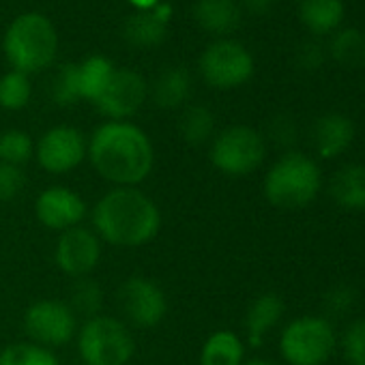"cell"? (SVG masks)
<instances>
[{"mask_svg": "<svg viewBox=\"0 0 365 365\" xmlns=\"http://www.w3.org/2000/svg\"><path fill=\"white\" fill-rule=\"evenodd\" d=\"M86 159L112 187H140L153 174L155 146L135 123L106 120L91 133Z\"/></svg>", "mask_w": 365, "mask_h": 365, "instance_id": "cell-1", "label": "cell"}, {"mask_svg": "<svg viewBox=\"0 0 365 365\" xmlns=\"http://www.w3.org/2000/svg\"><path fill=\"white\" fill-rule=\"evenodd\" d=\"M161 209L140 187H110L91 209V226L103 245L138 250L161 232Z\"/></svg>", "mask_w": 365, "mask_h": 365, "instance_id": "cell-2", "label": "cell"}, {"mask_svg": "<svg viewBox=\"0 0 365 365\" xmlns=\"http://www.w3.org/2000/svg\"><path fill=\"white\" fill-rule=\"evenodd\" d=\"M322 190V172L309 155L286 150L262 178L264 200L279 211H299L312 205Z\"/></svg>", "mask_w": 365, "mask_h": 365, "instance_id": "cell-3", "label": "cell"}, {"mask_svg": "<svg viewBox=\"0 0 365 365\" xmlns=\"http://www.w3.org/2000/svg\"><path fill=\"white\" fill-rule=\"evenodd\" d=\"M3 52L11 69L26 76L48 69L58 54V33L50 18L37 11L18 16L3 37Z\"/></svg>", "mask_w": 365, "mask_h": 365, "instance_id": "cell-4", "label": "cell"}, {"mask_svg": "<svg viewBox=\"0 0 365 365\" xmlns=\"http://www.w3.org/2000/svg\"><path fill=\"white\" fill-rule=\"evenodd\" d=\"M76 346L84 365H129L135 354V337L129 324L108 314L86 318L78 327Z\"/></svg>", "mask_w": 365, "mask_h": 365, "instance_id": "cell-5", "label": "cell"}, {"mask_svg": "<svg viewBox=\"0 0 365 365\" xmlns=\"http://www.w3.org/2000/svg\"><path fill=\"white\" fill-rule=\"evenodd\" d=\"M267 157L264 135L250 125H230L215 133L209 146L211 165L228 178L254 174Z\"/></svg>", "mask_w": 365, "mask_h": 365, "instance_id": "cell-6", "label": "cell"}, {"mask_svg": "<svg viewBox=\"0 0 365 365\" xmlns=\"http://www.w3.org/2000/svg\"><path fill=\"white\" fill-rule=\"evenodd\" d=\"M335 348L337 335L324 316H299L279 333V354L286 365H324Z\"/></svg>", "mask_w": 365, "mask_h": 365, "instance_id": "cell-7", "label": "cell"}, {"mask_svg": "<svg viewBox=\"0 0 365 365\" xmlns=\"http://www.w3.org/2000/svg\"><path fill=\"white\" fill-rule=\"evenodd\" d=\"M22 324L29 341L50 350L71 344L80 327L71 305L61 299H39L31 303L22 316Z\"/></svg>", "mask_w": 365, "mask_h": 365, "instance_id": "cell-8", "label": "cell"}, {"mask_svg": "<svg viewBox=\"0 0 365 365\" xmlns=\"http://www.w3.org/2000/svg\"><path fill=\"white\" fill-rule=\"evenodd\" d=\"M202 80L217 91H232L247 84L254 76V56L232 39H220L205 48L198 61Z\"/></svg>", "mask_w": 365, "mask_h": 365, "instance_id": "cell-9", "label": "cell"}, {"mask_svg": "<svg viewBox=\"0 0 365 365\" xmlns=\"http://www.w3.org/2000/svg\"><path fill=\"white\" fill-rule=\"evenodd\" d=\"M116 301L125 322L135 329H155L168 316L165 290L144 275H129L118 286Z\"/></svg>", "mask_w": 365, "mask_h": 365, "instance_id": "cell-10", "label": "cell"}, {"mask_svg": "<svg viewBox=\"0 0 365 365\" xmlns=\"http://www.w3.org/2000/svg\"><path fill=\"white\" fill-rule=\"evenodd\" d=\"M88 155V138L71 125H54L35 142V159L48 174H69Z\"/></svg>", "mask_w": 365, "mask_h": 365, "instance_id": "cell-11", "label": "cell"}, {"mask_svg": "<svg viewBox=\"0 0 365 365\" xmlns=\"http://www.w3.org/2000/svg\"><path fill=\"white\" fill-rule=\"evenodd\" d=\"M54 264L56 269L71 277H91L99 267L103 256V243L88 226H76L58 235L54 243Z\"/></svg>", "mask_w": 365, "mask_h": 365, "instance_id": "cell-12", "label": "cell"}, {"mask_svg": "<svg viewBox=\"0 0 365 365\" xmlns=\"http://www.w3.org/2000/svg\"><path fill=\"white\" fill-rule=\"evenodd\" d=\"M148 99V82L133 69H116L101 97L93 103L106 120H129Z\"/></svg>", "mask_w": 365, "mask_h": 365, "instance_id": "cell-13", "label": "cell"}, {"mask_svg": "<svg viewBox=\"0 0 365 365\" xmlns=\"http://www.w3.org/2000/svg\"><path fill=\"white\" fill-rule=\"evenodd\" d=\"M37 222L52 232H65L76 226H84L88 217L86 200L67 185H50L35 200Z\"/></svg>", "mask_w": 365, "mask_h": 365, "instance_id": "cell-14", "label": "cell"}, {"mask_svg": "<svg viewBox=\"0 0 365 365\" xmlns=\"http://www.w3.org/2000/svg\"><path fill=\"white\" fill-rule=\"evenodd\" d=\"M174 18V7L170 3H161L150 11H135L123 24V37L129 46L140 50H150L163 43L168 35V26Z\"/></svg>", "mask_w": 365, "mask_h": 365, "instance_id": "cell-15", "label": "cell"}, {"mask_svg": "<svg viewBox=\"0 0 365 365\" xmlns=\"http://www.w3.org/2000/svg\"><path fill=\"white\" fill-rule=\"evenodd\" d=\"M354 133L352 118L339 112H329L316 118L312 127V144L320 159H335L350 148Z\"/></svg>", "mask_w": 365, "mask_h": 365, "instance_id": "cell-16", "label": "cell"}, {"mask_svg": "<svg viewBox=\"0 0 365 365\" xmlns=\"http://www.w3.org/2000/svg\"><path fill=\"white\" fill-rule=\"evenodd\" d=\"M284 312H286V305L277 292L258 294L245 312V320H243L245 346L260 348L264 344V339L269 337V333L282 322Z\"/></svg>", "mask_w": 365, "mask_h": 365, "instance_id": "cell-17", "label": "cell"}, {"mask_svg": "<svg viewBox=\"0 0 365 365\" xmlns=\"http://www.w3.org/2000/svg\"><path fill=\"white\" fill-rule=\"evenodd\" d=\"M192 88H194V82L187 69L168 67L148 86V99L159 110H178L182 106H187L192 97Z\"/></svg>", "mask_w": 365, "mask_h": 365, "instance_id": "cell-18", "label": "cell"}, {"mask_svg": "<svg viewBox=\"0 0 365 365\" xmlns=\"http://www.w3.org/2000/svg\"><path fill=\"white\" fill-rule=\"evenodd\" d=\"M329 196L344 211H365V165H341L331 176Z\"/></svg>", "mask_w": 365, "mask_h": 365, "instance_id": "cell-19", "label": "cell"}, {"mask_svg": "<svg viewBox=\"0 0 365 365\" xmlns=\"http://www.w3.org/2000/svg\"><path fill=\"white\" fill-rule=\"evenodd\" d=\"M194 18L211 35H230L241 24V7L237 0H196Z\"/></svg>", "mask_w": 365, "mask_h": 365, "instance_id": "cell-20", "label": "cell"}, {"mask_svg": "<svg viewBox=\"0 0 365 365\" xmlns=\"http://www.w3.org/2000/svg\"><path fill=\"white\" fill-rule=\"evenodd\" d=\"M245 363V339L230 331H213L200 348V365H243Z\"/></svg>", "mask_w": 365, "mask_h": 365, "instance_id": "cell-21", "label": "cell"}, {"mask_svg": "<svg viewBox=\"0 0 365 365\" xmlns=\"http://www.w3.org/2000/svg\"><path fill=\"white\" fill-rule=\"evenodd\" d=\"M114 71H116L114 63L101 54L86 56L82 63H78V82H80L82 101L95 103L101 97V93L106 91Z\"/></svg>", "mask_w": 365, "mask_h": 365, "instance_id": "cell-22", "label": "cell"}, {"mask_svg": "<svg viewBox=\"0 0 365 365\" xmlns=\"http://www.w3.org/2000/svg\"><path fill=\"white\" fill-rule=\"evenodd\" d=\"M299 18L316 35H327L344 20L341 0H299Z\"/></svg>", "mask_w": 365, "mask_h": 365, "instance_id": "cell-23", "label": "cell"}, {"mask_svg": "<svg viewBox=\"0 0 365 365\" xmlns=\"http://www.w3.org/2000/svg\"><path fill=\"white\" fill-rule=\"evenodd\" d=\"M178 133L190 146H205L215 138V114L202 103L185 106L178 118Z\"/></svg>", "mask_w": 365, "mask_h": 365, "instance_id": "cell-24", "label": "cell"}, {"mask_svg": "<svg viewBox=\"0 0 365 365\" xmlns=\"http://www.w3.org/2000/svg\"><path fill=\"white\" fill-rule=\"evenodd\" d=\"M331 56L348 69L365 67V35L359 29H344L331 41Z\"/></svg>", "mask_w": 365, "mask_h": 365, "instance_id": "cell-25", "label": "cell"}, {"mask_svg": "<svg viewBox=\"0 0 365 365\" xmlns=\"http://www.w3.org/2000/svg\"><path fill=\"white\" fill-rule=\"evenodd\" d=\"M0 365H61L54 350L33 341H14L0 350Z\"/></svg>", "mask_w": 365, "mask_h": 365, "instance_id": "cell-26", "label": "cell"}, {"mask_svg": "<svg viewBox=\"0 0 365 365\" xmlns=\"http://www.w3.org/2000/svg\"><path fill=\"white\" fill-rule=\"evenodd\" d=\"M31 97H33L31 76L11 69L0 78V108L3 110L20 112L31 103Z\"/></svg>", "mask_w": 365, "mask_h": 365, "instance_id": "cell-27", "label": "cell"}, {"mask_svg": "<svg viewBox=\"0 0 365 365\" xmlns=\"http://www.w3.org/2000/svg\"><path fill=\"white\" fill-rule=\"evenodd\" d=\"M35 159V140L24 129H7L0 133V161L24 168Z\"/></svg>", "mask_w": 365, "mask_h": 365, "instance_id": "cell-28", "label": "cell"}, {"mask_svg": "<svg viewBox=\"0 0 365 365\" xmlns=\"http://www.w3.org/2000/svg\"><path fill=\"white\" fill-rule=\"evenodd\" d=\"M71 309L86 318H93L97 314H101V307H103V290L101 286L93 279V277H80V279H73L71 284V294H69V301Z\"/></svg>", "mask_w": 365, "mask_h": 365, "instance_id": "cell-29", "label": "cell"}, {"mask_svg": "<svg viewBox=\"0 0 365 365\" xmlns=\"http://www.w3.org/2000/svg\"><path fill=\"white\" fill-rule=\"evenodd\" d=\"M50 97L61 108L82 101L80 82H78V63H67V65L58 67V71L52 80V86H50Z\"/></svg>", "mask_w": 365, "mask_h": 365, "instance_id": "cell-30", "label": "cell"}, {"mask_svg": "<svg viewBox=\"0 0 365 365\" xmlns=\"http://www.w3.org/2000/svg\"><path fill=\"white\" fill-rule=\"evenodd\" d=\"M339 346L348 365H365V318L352 320L344 329Z\"/></svg>", "mask_w": 365, "mask_h": 365, "instance_id": "cell-31", "label": "cell"}, {"mask_svg": "<svg viewBox=\"0 0 365 365\" xmlns=\"http://www.w3.org/2000/svg\"><path fill=\"white\" fill-rule=\"evenodd\" d=\"M24 187H26L24 168L0 161V202L16 200L24 192Z\"/></svg>", "mask_w": 365, "mask_h": 365, "instance_id": "cell-32", "label": "cell"}, {"mask_svg": "<svg viewBox=\"0 0 365 365\" xmlns=\"http://www.w3.org/2000/svg\"><path fill=\"white\" fill-rule=\"evenodd\" d=\"M359 292L348 284H337L324 294V309L331 316H346L356 305Z\"/></svg>", "mask_w": 365, "mask_h": 365, "instance_id": "cell-33", "label": "cell"}, {"mask_svg": "<svg viewBox=\"0 0 365 365\" xmlns=\"http://www.w3.org/2000/svg\"><path fill=\"white\" fill-rule=\"evenodd\" d=\"M294 61H297V65H299L303 71H316V69H320L322 63H324V50H322V46L316 43V41H303V43L297 48Z\"/></svg>", "mask_w": 365, "mask_h": 365, "instance_id": "cell-34", "label": "cell"}, {"mask_svg": "<svg viewBox=\"0 0 365 365\" xmlns=\"http://www.w3.org/2000/svg\"><path fill=\"white\" fill-rule=\"evenodd\" d=\"M294 135H297V129H294V123L290 116H275L273 123H271V138L275 140V144H282V146H288L294 142Z\"/></svg>", "mask_w": 365, "mask_h": 365, "instance_id": "cell-35", "label": "cell"}, {"mask_svg": "<svg viewBox=\"0 0 365 365\" xmlns=\"http://www.w3.org/2000/svg\"><path fill=\"white\" fill-rule=\"evenodd\" d=\"M275 0H243V5L250 14L254 16H267L273 9Z\"/></svg>", "mask_w": 365, "mask_h": 365, "instance_id": "cell-36", "label": "cell"}, {"mask_svg": "<svg viewBox=\"0 0 365 365\" xmlns=\"http://www.w3.org/2000/svg\"><path fill=\"white\" fill-rule=\"evenodd\" d=\"M159 3H161V0H129V5L135 7V11H150Z\"/></svg>", "mask_w": 365, "mask_h": 365, "instance_id": "cell-37", "label": "cell"}, {"mask_svg": "<svg viewBox=\"0 0 365 365\" xmlns=\"http://www.w3.org/2000/svg\"><path fill=\"white\" fill-rule=\"evenodd\" d=\"M243 365H279V363L269 361V359H252V361H245Z\"/></svg>", "mask_w": 365, "mask_h": 365, "instance_id": "cell-38", "label": "cell"}]
</instances>
